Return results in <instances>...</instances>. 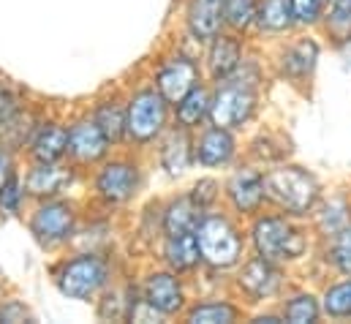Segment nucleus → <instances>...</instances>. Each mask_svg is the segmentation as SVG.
Here are the masks:
<instances>
[{
    "mask_svg": "<svg viewBox=\"0 0 351 324\" xmlns=\"http://www.w3.org/2000/svg\"><path fill=\"white\" fill-rule=\"evenodd\" d=\"M264 194L291 216H305L319 199V183L300 166H278L264 174Z\"/></svg>",
    "mask_w": 351,
    "mask_h": 324,
    "instance_id": "f257e3e1",
    "label": "nucleus"
},
{
    "mask_svg": "<svg viewBox=\"0 0 351 324\" xmlns=\"http://www.w3.org/2000/svg\"><path fill=\"white\" fill-rule=\"evenodd\" d=\"M196 243L202 251V259L213 267H221V270L237 264L240 253H243V240H240L237 229L221 216H207L199 221Z\"/></svg>",
    "mask_w": 351,
    "mask_h": 324,
    "instance_id": "f03ea898",
    "label": "nucleus"
},
{
    "mask_svg": "<svg viewBox=\"0 0 351 324\" xmlns=\"http://www.w3.org/2000/svg\"><path fill=\"white\" fill-rule=\"evenodd\" d=\"M221 82H226V84L210 101V120H213V126H221V128H237L245 120H251V115L256 109L254 82H240L234 74H229Z\"/></svg>",
    "mask_w": 351,
    "mask_h": 324,
    "instance_id": "7ed1b4c3",
    "label": "nucleus"
},
{
    "mask_svg": "<svg viewBox=\"0 0 351 324\" xmlns=\"http://www.w3.org/2000/svg\"><path fill=\"white\" fill-rule=\"evenodd\" d=\"M254 245L267 262H289L302 256L305 238L283 218H262L254 227Z\"/></svg>",
    "mask_w": 351,
    "mask_h": 324,
    "instance_id": "20e7f679",
    "label": "nucleus"
},
{
    "mask_svg": "<svg viewBox=\"0 0 351 324\" xmlns=\"http://www.w3.org/2000/svg\"><path fill=\"white\" fill-rule=\"evenodd\" d=\"M104 284H106V264L93 253H82L58 270V289L74 300H90Z\"/></svg>",
    "mask_w": 351,
    "mask_h": 324,
    "instance_id": "39448f33",
    "label": "nucleus"
},
{
    "mask_svg": "<svg viewBox=\"0 0 351 324\" xmlns=\"http://www.w3.org/2000/svg\"><path fill=\"white\" fill-rule=\"evenodd\" d=\"M125 115H128L131 139L150 142L167 126V98L161 93H156V90H142V93L134 95V101L125 109Z\"/></svg>",
    "mask_w": 351,
    "mask_h": 324,
    "instance_id": "423d86ee",
    "label": "nucleus"
},
{
    "mask_svg": "<svg viewBox=\"0 0 351 324\" xmlns=\"http://www.w3.org/2000/svg\"><path fill=\"white\" fill-rule=\"evenodd\" d=\"M74 221H77V216H74L71 205H66V202H47L30 218V232L36 235V240L41 245H58L71 238Z\"/></svg>",
    "mask_w": 351,
    "mask_h": 324,
    "instance_id": "0eeeda50",
    "label": "nucleus"
},
{
    "mask_svg": "<svg viewBox=\"0 0 351 324\" xmlns=\"http://www.w3.org/2000/svg\"><path fill=\"white\" fill-rule=\"evenodd\" d=\"M98 185V194L112 202V205H120L125 199H131L139 188V172L134 163H125V161H114V163H106L95 180Z\"/></svg>",
    "mask_w": 351,
    "mask_h": 324,
    "instance_id": "6e6552de",
    "label": "nucleus"
},
{
    "mask_svg": "<svg viewBox=\"0 0 351 324\" xmlns=\"http://www.w3.org/2000/svg\"><path fill=\"white\" fill-rule=\"evenodd\" d=\"M109 150V139L95 120H80L69 131V153L80 163L101 161Z\"/></svg>",
    "mask_w": 351,
    "mask_h": 324,
    "instance_id": "1a4fd4ad",
    "label": "nucleus"
},
{
    "mask_svg": "<svg viewBox=\"0 0 351 324\" xmlns=\"http://www.w3.org/2000/svg\"><path fill=\"white\" fill-rule=\"evenodd\" d=\"M199 80V69L188 58H175L158 71V93L167 98V104H180Z\"/></svg>",
    "mask_w": 351,
    "mask_h": 324,
    "instance_id": "9d476101",
    "label": "nucleus"
},
{
    "mask_svg": "<svg viewBox=\"0 0 351 324\" xmlns=\"http://www.w3.org/2000/svg\"><path fill=\"white\" fill-rule=\"evenodd\" d=\"M280 286V273L275 270V262H267L264 256L251 259L240 273V289L256 300L272 297Z\"/></svg>",
    "mask_w": 351,
    "mask_h": 324,
    "instance_id": "9b49d317",
    "label": "nucleus"
},
{
    "mask_svg": "<svg viewBox=\"0 0 351 324\" xmlns=\"http://www.w3.org/2000/svg\"><path fill=\"white\" fill-rule=\"evenodd\" d=\"M145 300L164 316L177 314L182 308V286L172 273H156L145 284Z\"/></svg>",
    "mask_w": 351,
    "mask_h": 324,
    "instance_id": "f8f14e48",
    "label": "nucleus"
},
{
    "mask_svg": "<svg viewBox=\"0 0 351 324\" xmlns=\"http://www.w3.org/2000/svg\"><path fill=\"white\" fill-rule=\"evenodd\" d=\"M30 150H33V159L38 163L60 161L69 153V131L58 123H47L33 134Z\"/></svg>",
    "mask_w": 351,
    "mask_h": 324,
    "instance_id": "ddd939ff",
    "label": "nucleus"
},
{
    "mask_svg": "<svg viewBox=\"0 0 351 324\" xmlns=\"http://www.w3.org/2000/svg\"><path fill=\"white\" fill-rule=\"evenodd\" d=\"M229 196L237 210L256 213L264 199V177L254 169H243L229 180Z\"/></svg>",
    "mask_w": 351,
    "mask_h": 324,
    "instance_id": "4468645a",
    "label": "nucleus"
},
{
    "mask_svg": "<svg viewBox=\"0 0 351 324\" xmlns=\"http://www.w3.org/2000/svg\"><path fill=\"white\" fill-rule=\"evenodd\" d=\"M223 22V0H191L188 5V27L196 38H215Z\"/></svg>",
    "mask_w": 351,
    "mask_h": 324,
    "instance_id": "2eb2a0df",
    "label": "nucleus"
},
{
    "mask_svg": "<svg viewBox=\"0 0 351 324\" xmlns=\"http://www.w3.org/2000/svg\"><path fill=\"white\" fill-rule=\"evenodd\" d=\"M234 156V139L229 134V128H210L202 139H199V148H196V159L204 163V166H221Z\"/></svg>",
    "mask_w": 351,
    "mask_h": 324,
    "instance_id": "dca6fc26",
    "label": "nucleus"
},
{
    "mask_svg": "<svg viewBox=\"0 0 351 324\" xmlns=\"http://www.w3.org/2000/svg\"><path fill=\"white\" fill-rule=\"evenodd\" d=\"M207 63H210V74L215 80H226L229 74H234L240 69V44L229 36H215Z\"/></svg>",
    "mask_w": 351,
    "mask_h": 324,
    "instance_id": "f3484780",
    "label": "nucleus"
},
{
    "mask_svg": "<svg viewBox=\"0 0 351 324\" xmlns=\"http://www.w3.org/2000/svg\"><path fill=\"white\" fill-rule=\"evenodd\" d=\"M69 183H71V172L63 166H55V163H38L27 174V191L33 196H55Z\"/></svg>",
    "mask_w": 351,
    "mask_h": 324,
    "instance_id": "a211bd4d",
    "label": "nucleus"
},
{
    "mask_svg": "<svg viewBox=\"0 0 351 324\" xmlns=\"http://www.w3.org/2000/svg\"><path fill=\"white\" fill-rule=\"evenodd\" d=\"M164 256L169 262V267L182 273V270H191L199 259H202V251L196 243V232H180V235H169L167 248H164Z\"/></svg>",
    "mask_w": 351,
    "mask_h": 324,
    "instance_id": "6ab92c4d",
    "label": "nucleus"
},
{
    "mask_svg": "<svg viewBox=\"0 0 351 324\" xmlns=\"http://www.w3.org/2000/svg\"><path fill=\"white\" fill-rule=\"evenodd\" d=\"M202 207L193 199H177L169 205L167 216H164V229L167 235H180V232H196L199 221H202Z\"/></svg>",
    "mask_w": 351,
    "mask_h": 324,
    "instance_id": "aec40b11",
    "label": "nucleus"
},
{
    "mask_svg": "<svg viewBox=\"0 0 351 324\" xmlns=\"http://www.w3.org/2000/svg\"><path fill=\"white\" fill-rule=\"evenodd\" d=\"M188 161H191V139H188L185 128L172 131L167 137L164 148H161V163H164V169L169 174H180V172H185Z\"/></svg>",
    "mask_w": 351,
    "mask_h": 324,
    "instance_id": "412c9836",
    "label": "nucleus"
},
{
    "mask_svg": "<svg viewBox=\"0 0 351 324\" xmlns=\"http://www.w3.org/2000/svg\"><path fill=\"white\" fill-rule=\"evenodd\" d=\"M316 60H319V47L313 41H300L283 55V71L294 80H302L313 71Z\"/></svg>",
    "mask_w": 351,
    "mask_h": 324,
    "instance_id": "4be33fe9",
    "label": "nucleus"
},
{
    "mask_svg": "<svg viewBox=\"0 0 351 324\" xmlns=\"http://www.w3.org/2000/svg\"><path fill=\"white\" fill-rule=\"evenodd\" d=\"M204 115H210V95L202 87H193L180 104H177V120L182 128H193L204 120Z\"/></svg>",
    "mask_w": 351,
    "mask_h": 324,
    "instance_id": "5701e85b",
    "label": "nucleus"
},
{
    "mask_svg": "<svg viewBox=\"0 0 351 324\" xmlns=\"http://www.w3.org/2000/svg\"><path fill=\"white\" fill-rule=\"evenodd\" d=\"M95 123L101 126V131L106 134L109 142H117V139L128 131V115H125V109H123L120 104H114V101L98 106V112H95Z\"/></svg>",
    "mask_w": 351,
    "mask_h": 324,
    "instance_id": "b1692460",
    "label": "nucleus"
},
{
    "mask_svg": "<svg viewBox=\"0 0 351 324\" xmlns=\"http://www.w3.org/2000/svg\"><path fill=\"white\" fill-rule=\"evenodd\" d=\"M256 22L262 25L264 30H286L291 22H294V14H291V5L289 0H264L259 5V14H256Z\"/></svg>",
    "mask_w": 351,
    "mask_h": 324,
    "instance_id": "393cba45",
    "label": "nucleus"
},
{
    "mask_svg": "<svg viewBox=\"0 0 351 324\" xmlns=\"http://www.w3.org/2000/svg\"><path fill=\"white\" fill-rule=\"evenodd\" d=\"M259 5L256 0H223V22L234 30H245L256 22Z\"/></svg>",
    "mask_w": 351,
    "mask_h": 324,
    "instance_id": "a878e982",
    "label": "nucleus"
},
{
    "mask_svg": "<svg viewBox=\"0 0 351 324\" xmlns=\"http://www.w3.org/2000/svg\"><path fill=\"white\" fill-rule=\"evenodd\" d=\"M188 319L193 324H226L237 319V311L229 303H204V305H196Z\"/></svg>",
    "mask_w": 351,
    "mask_h": 324,
    "instance_id": "bb28decb",
    "label": "nucleus"
},
{
    "mask_svg": "<svg viewBox=\"0 0 351 324\" xmlns=\"http://www.w3.org/2000/svg\"><path fill=\"white\" fill-rule=\"evenodd\" d=\"M283 316L294 324H311L319 319V305H316V300L311 294H300V297L289 300Z\"/></svg>",
    "mask_w": 351,
    "mask_h": 324,
    "instance_id": "cd10ccee",
    "label": "nucleus"
},
{
    "mask_svg": "<svg viewBox=\"0 0 351 324\" xmlns=\"http://www.w3.org/2000/svg\"><path fill=\"white\" fill-rule=\"evenodd\" d=\"M324 311L330 316H351V281L332 286L324 294Z\"/></svg>",
    "mask_w": 351,
    "mask_h": 324,
    "instance_id": "c85d7f7f",
    "label": "nucleus"
},
{
    "mask_svg": "<svg viewBox=\"0 0 351 324\" xmlns=\"http://www.w3.org/2000/svg\"><path fill=\"white\" fill-rule=\"evenodd\" d=\"M330 33L338 41H349L351 36V0H335L332 11H330V22H327Z\"/></svg>",
    "mask_w": 351,
    "mask_h": 324,
    "instance_id": "c756f323",
    "label": "nucleus"
},
{
    "mask_svg": "<svg viewBox=\"0 0 351 324\" xmlns=\"http://www.w3.org/2000/svg\"><path fill=\"white\" fill-rule=\"evenodd\" d=\"M346 224H349V207H346L341 199L330 202V205L324 207V213L319 216V227H322V232H327V235H338L341 229H346Z\"/></svg>",
    "mask_w": 351,
    "mask_h": 324,
    "instance_id": "7c9ffc66",
    "label": "nucleus"
},
{
    "mask_svg": "<svg viewBox=\"0 0 351 324\" xmlns=\"http://www.w3.org/2000/svg\"><path fill=\"white\" fill-rule=\"evenodd\" d=\"M332 262H335V267H338L343 275H351V227L341 229V232L335 235Z\"/></svg>",
    "mask_w": 351,
    "mask_h": 324,
    "instance_id": "2f4dec72",
    "label": "nucleus"
},
{
    "mask_svg": "<svg viewBox=\"0 0 351 324\" xmlns=\"http://www.w3.org/2000/svg\"><path fill=\"white\" fill-rule=\"evenodd\" d=\"M294 22L300 25H313L322 16V0H289Z\"/></svg>",
    "mask_w": 351,
    "mask_h": 324,
    "instance_id": "473e14b6",
    "label": "nucleus"
},
{
    "mask_svg": "<svg viewBox=\"0 0 351 324\" xmlns=\"http://www.w3.org/2000/svg\"><path fill=\"white\" fill-rule=\"evenodd\" d=\"M215 196H218V183H215V180H199V183L193 185V194H191V199H193L202 210H204L207 205H213Z\"/></svg>",
    "mask_w": 351,
    "mask_h": 324,
    "instance_id": "72a5a7b5",
    "label": "nucleus"
},
{
    "mask_svg": "<svg viewBox=\"0 0 351 324\" xmlns=\"http://www.w3.org/2000/svg\"><path fill=\"white\" fill-rule=\"evenodd\" d=\"M19 196H22V191H19V180L11 177V180L5 183V188L0 191V207L8 210V213H14V210L19 207Z\"/></svg>",
    "mask_w": 351,
    "mask_h": 324,
    "instance_id": "f704fd0d",
    "label": "nucleus"
},
{
    "mask_svg": "<svg viewBox=\"0 0 351 324\" xmlns=\"http://www.w3.org/2000/svg\"><path fill=\"white\" fill-rule=\"evenodd\" d=\"M16 112H19V109H16V98H14L8 90H3V87H0V126H3V123H8Z\"/></svg>",
    "mask_w": 351,
    "mask_h": 324,
    "instance_id": "c9c22d12",
    "label": "nucleus"
},
{
    "mask_svg": "<svg viewBox=\"0 0 351 324\" xmlns=\"http://www.w3.org/2000/svg\"><path fill=\"white\" fill-rule=\"evenodd\" d=\"M0 319L3 322H25L27 319V311L19 303H8V305L0 308Z\"/></svg>",
    "mask_w": 351,
    "mask_h": 324,
    "instance_id": "e433bc0d",
    "label": "nucleus"
},
{
    "mask_svg": "<svg viewBox=\"0 0 351 324\" xmlns=\"http://www.w3.org/2000/svg\"><path fill=\"white\" fill-rule=\"evenodd\" d=\"M11 177H14V174H11V159L0 150V191L5 188V183H8Z\"/></svg>",
    "mask_w": 351,
    "mask_h": 324,
    "instance_id": "4c0bfd02",
    "label": "nucleus"
}]
</instances>
